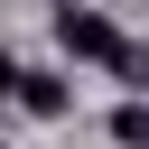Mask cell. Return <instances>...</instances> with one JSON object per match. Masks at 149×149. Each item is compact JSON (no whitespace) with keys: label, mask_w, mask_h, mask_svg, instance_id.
<instances>
[{"label":"cell","mask_w":149,"mask_h":149,"mask_svg":"<svg viewBox=\"0 0 149 149\" xmlns=\"http://www.w3.org/2000/svg\"><path fill=\"white\" fill-rule=\"evenodd\" d=\"M19 102H28L37 121H65V112H74V84H65V74H28V65H19Z\"/></svg>","instance_id":"obj_2"},{"label":"cell","mask_w":149,"mask_h":149,"mask_svg":"<svg viewBox=\"0 0 149 149\" xmlns=\"http://www.w3.org/2000/svg\"><path fill=\"white\" fill-rule=\"evenodd\" d=\"M112 140H121V149H149V102H121V112H112Z\"/></svg>","instance_id":"obj_3"},{"label":"cell","mask_w":149,"mask_h":149,"mask_svg":"<svg viewBox=\"0 0 149 149\" xmlns=\"http://www.w3.org/2000/svg\"><path fill=\"white\" fill-rule=\"evenodd\" d=\"M56 47L84 56V65H112V74H121V56H130V37H121L102 9H56Z\"/></svg>","instance_id":"obj_1"},{"label":"cell","mask_w":149,"mask_h":149,"mask_svg":"<svg viewBox=\"0 0 149 149\" xmlns=\"http://www.w3.org/2000/svg\"><path fill=\"white\" fill-rule=\"evenodd\" d=\"M0 93H19V56H9V47H0Z\"/></svg>","instance_id":"obj_4"}]
</instances>
